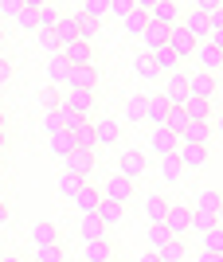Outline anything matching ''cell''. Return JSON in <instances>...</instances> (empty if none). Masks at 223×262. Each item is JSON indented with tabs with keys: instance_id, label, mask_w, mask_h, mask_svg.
<instances>
[{
	"instance_id": "1",
	"label": "cell",
	"mask_w": 223,
	"mask_h": 262,
	"mask_svg": "<svg viewBox=\"0 0 223 262\" xmlns=\"http://www.w3.org/2000/svg\"><path fill=\"white\" fill-rule=\"evenodd\" d=\"M102 200L106 204H118V208H125L129 200H133V180H125L122 172H114L106 184H102Z\"/></svg>"
},
{
	"instance_id": "2",
	"label": "cell",
	"mask_w": 223,
	"mask_h": 262,
	"mask_svg": "<svg viewBox=\"0 0 223 262\" xmlns=\"http://www.w3.org/2000/svg\"><path fill=\"white\" fill-rule=\"evenodd\" d=\"M192 227V208H184V204H168V215H165V231L172 235V239H184Z\"/></svg>"
},
{
	"instance_id": "3",
	"label": "cell",
	"mask_w": 223,
	"mask_h": 262,
	"mask_svg": "<svg viewBox=\"0 0 223 262\" xmlns=\"http://www.w3.org/2000/svg\"><path fill=\"white\" fill-rule=\"evenodd\" d=\"M161 98H165L168 106H188V75H184V71L168 75V78H165V90H161Z\"/></svg>"
},
{
	"instance_id": "4",
	"label": "cell",
	"mask_w": 223,
	"mask_h": 262,
	"mask_svg": "<svg viewBox=\"0 0 223 262\" xmlns=\"http://www.w3.org/2000/svg\"><path fill=\"white\" fill-rule=\"evenodd\" d=\"M145 16L172 28V24H180V4H172V0H145Z\"/></svg>"
},
{
	"instance_id": "5",
	"label": "cell",
	"mask_w": 223,
	"mask_h": 262,
	"mask_svg": "<svg viewBox=\"0 0 223 262\" xmlns=\"http://www.w3.org/2000/svg\"><path fill=\"white\" fill-rule=\"evenodd\" d=\"M192 55H196V63H200V71H204V75H215V71L223 67V51L212 43V39L196 43V51H192Z\"/></svg>"
},
{
	"instance_id": "6",
	"label": "cell",
	"mask_w": 223,
	"mask_h": 262,
	"mask_svg": "<svg viewBox=\"0 0 223 262\" xmlns=\"http://www.w3.org/2000/svg\"><path fill=\"white\" fill-rule=\"evenodd\" d=\"M67 90H86V94H98V67H71Z\"/></svg>"
},
{
	"instance_id": "7",
	"label": "cell",
	"mask_w": 223,
	"mask_h": 262,
	"mask_svg": "<svg viewBox=\"0 0 223 262\" xmlns=\"http://www.w3.org/2000/svg\"><path fill=\"white\" fill-rule=\"evenodd\" d=\"M165 47H168L172 55H176L180 63H184V59H188V55L196 51V39H192V35L184 32L180 24H172V28H168V43H165Z\"/></svg>"
},
{
	"instance_id": "8",
	"label": "cell",
	"mask_w": 223,
	"mask_h": 262,
	"mask_svg": "<svg viewBox=\"0 0 223 262\" xmlns=\"http://www.w3.org/2000/svg\"><path fill=\"white\" fill-rule=\"evenodd\" d=\"M118 172H122L125 180H137V176L145 172V153H141V149H122V157H118Z\"/></svg>"
},
{
	"instance_id": "9",
	"label": "cell",
	"mask_w": 223,
	"mask_h": 262,
	"mask_svg": "<svg viewBox=\"0 0 223 262\" xmlns=\"http://www.w3.org/2000/svg\"><path fill=\"white\" fill-rule=\"evenodd\" d=\"M176 161H180V168H184V172H188V168H204V164H208V149H204V145L180 141V145H176Z\"/></svg>"
},
{
	"instance_id": "10",
	"label": "cell",
	"mask_w": 223,
	"mask_h": 262,
	"mask_svg": "<svg viewBox=\"0 0 223 262\" xmlns=\"http://www.w3.org/2000/svg\"><path fill=\"white\" fill-rule=\"evenodd\" d=\"M212 94H215V75H204V71L188 75V98H196V102H212Z\"/></svg>"
},
{
	"instance_id": "11",
	"label": "cell",
	"mask_w": 223,
	"mask_h": 262,
	"mask_svg": "<svg viewBox=\"0 0 223 262\" xmlns=\"http://www.w3.org/2000/svg\"><path fill=\"white\" fill-rule=\"evenodd\" d=\"M94 102H98V94H86V90H71L67 110H71V114H78L82 121H94Z\"/></svg>"
},
{
	"instance_id": "12",
	"label": "cell",
	"mask_w": 223,
	"mask_h": 262,
	"mask_svg": "<svg viewBox=\"0 0 223 262\" xmlns=\"http://www.w3.org/2000/svg\"><path fill=\"white\" fill-rule=\"evenodd\" d=\"M63 164H67V172H71V176L86 180V176L94 172V153H86V149H75V153H71Z\"/></svg>"
},
{
	"instance_id": "13",
	"label": "cell",
	"mask_w": 223,
	"mask_h": 262,
	"mask_svg": "<svg viewBox=\"0 0 223 262\" xmlns=\"http://www.w3.org/2000/svg\"><path fill=\"white\" fill-rule=\"evenodd\" d=\"M141 43H145L141 51L153 55L157 47H165V43H168V28H165V24H157V20H149V24H145V35H141Z\"/></svg>"
},
{
	"instance_id": "14",
	"label": "cell",
	"mask_w": 223,
	"mask_h": 262,
	"mask_svg": "<svg viewBox=\"0 0 223 262\" xmlns=\"http://www.w3.org/2000/svg\"><path fill=\"white\" fill-rule=\"evenodd\" d=\"M168 102L161 98V94H157V98H145V121L149 125H153V129H165V121H168Z\"/></svg>"
},
{
	"instance_id": "15",
	"label": "cell",
	"mask_w": 223,
	"mask_h": 262,
	"mask_svg": "<svg viewBox=\"0 0 223 262\" xmlns=\"http://www.w3.org/2000/svg\"><path fill=\"white\" fill-rule=\"evenodd\" d=\"M94 141L98 145H118L122 141V125H118L114 118H98L94 121Z\"/></svg>"
},
{
	"instance_id": "16",
	"label": "cell",
	"mask_w": 223,
	"mask_h": 262,
	"mask_svg": "<svg viewBox=\"0 0 223 262\" xmlns=\"http://www.w3.org/2000/svg\"><path fill=\"white\" fill-rule=\"evenodd\" d=\"M75 208L82 211V215H98V208H102V192L94 184H82V192L75 196Z\"/></svg>"
},
{
	"instance_id": "17",
	"label": "cell",
	"mask_w": 223,
	"mask_h": 262,
	"mask_svg": "<svg viewBox=\"0 0 223 262\" xmlns=\"http://www.w3.org/2000/svg\"><path fill=\"white\" fill-rule=\"evenodd\" d=\"M176 145H180V137H172L168 129H153V141H149V149H153L157 161H161V157H172V153H176Z\"/></svg>"
},
{
	"instance_id": "18",
	"label": "cell",
	"mask_w": 223,
	"mask_h": 262,
	"mask_svg": "<svg viewBox=\"0 0 223 262\" xmlns=\"http://www.w3.org/2000/svg\"><path fill=\"white\" fill-rule=\"evenodd\" d=\"M35 20H39V28H35V32H39V35H47V32H55V28H59L63 12H59L55 4H35Z\"/></svg>"
},
{
	"instance_id": "19",
	"label": "cell",
	"mask_w": 223,
	"mask_h": 262,
	"mask_svg": "<svg viewBox=\"0 0 223 262\" xmlns=\"http://www.w3.org/2000/svg\"><path fill=\"white\" fill-rule=\"evenodd\" d=\"M63 59L71 67H94V43H71L63 47Z\"/></svg>"
},
{
	"instance_id": "20",
	"label": "cell",
	"mask_w": 223,
	"mask_h": 262,
	"mask_svg": "<svg viewBox=\"0 0 223 262\" xmlns=\"http://www.w3.org/2000/svg\"><path fill=\"white\" fill-rule=\"evenodd\" d=\"M67 78H71V63L63 55H51L47 59V82L51 86H67Z\"/></svg>"
},
{
	"instance_id": "21",
	"label": "cell",
	"mask_w": 223,
	"mask_h": 262,
	"mask_svg": "<svg viewBox=\"0 0 223 262\" xmlns=\"http://www.w3.org/2000/svg\"><path fill=\"white\" fill-rule=\"evenodd\" d=\"M212 121H188V129H184V137L180 141H188V145H204L208 149V141H212Z\"/></svg>"
},
{
	"instance_id": "22",
	"label": "cell",
	"mask_w": 223,
	"mask_h": 262,
	"mask_svg": "<svg viewBox=\"0 0 223 262\" xmlns=\"http://www.w3.org/2000/svg\"><path fill=\"white\" fill-rule=\"evenodd\" d=\"M180 28H184L196 43H204V39H208V16H200V12H192V8H188V16L180 20Z\"/></svg>"
},
{
	"instance_id": "23",
	"label": "cell",
	"mask_w": 223,
	"mask_h": 262,
	"mask_svg": "<svg viewBox=\"0 0 223 262\" xmlns=\"http://www.w3.org/2000/svg\"><path fill=\"white\" fill-rule=\"evenodd\" d=\"M32 243H35V247H55V243H59V227H55V223H47V219L32 223Z\"/></svg>"
},
{
	"instance_id": "24",
	"label": "cell",
	"mask_w": 223,
	"mask_h": 262,
	"mask_svg": "<svg viewBox=\"0 0 223 262\" xmlns=\"http://www.w3.org/2000/svg\"><path fill=\"white\" fill-rule=\"evenodd\" d=\"M145 215H149V227H165V215H168V200L165 196H149L145 200Z\"/></svg>"
},
{
	"instance_id": "25",
	"label": "cell",
	"mask_w": 223,
	"mask_h": 262,
	"mask_svg": "<svg viewBox=\"0 0 223 262\" xmlns=\"http://www.w3.org/2000/svg\"><path fill=\"white\" fill-rule=\"evenodd\" d=\"M55 39H59V47H71V43H78V16H63V20H59V28H55Z\"/></svg>"
},
{
	"instance_id": "26",
	"label": "cell",
	"mask_w": 223,
	"mask_h": 262,
	"mask_svg": "<svg viewBox=\"0 0 223 262\" xmlns=\"http://www.w3.org/2000/svg\"><path fill=\"white\" fill-rule=\"evenodd\" d=\"M122 24H125V32H129V35H145V24H149V16H145V0H137L133 12H129Z\"/></svg>"
},
{
	"instance_id": "27",
	"label": "cell",
	"mask_w": 223,
	"mask_h": 262,
	"mask_svg": "<svg viewBox=\"0 0 223 262\" xmlns=\"http://www.w3.org/2000/svg\"><path fill=\"white\" fill-rule=\"evenodd\" d=\"M200 254H215V258H223V227H212L200 235Z\"/></svg>"
},
{
	"instance_id": "28",
	"label": "cell",
	"mask_w": 223,
	"mask_h": 262,
	"mask_svg": "<svg viewBox=\"0 0 223 262\" xmlns=\"http://www.w3.org/2000/svg\"><path fill=\"white\" fill-rule=\"evenodd\" d=\"M219 204H223L219 192H215V188H204L200 196L192 200V211H208V215H215V211H219Z\"/></svg>"
},
{
	"instance_id": "29",
	"label": "cell",
	"mask_w": 223,
	"mask_h": 262,
	"mask_svg": "<svg viewBox=\"0 0 223 262\" xmlns=\"http://www.w3.org/2000/svg\"><path fill=\"white\" fill-rule=\"evenodd\" d=\"M157 172H161V180H165V184H176L184 168H180L176 153H172V157H161V161H157Z\"/></svg>"
},
{
	"instance_id": "30",
	"label": "cell",
	"mask_w": 223,
	"mask_h": 262,
	"mask_svg": "<svg viewBox=\"0 0 223 262\" xmlns=\"http://www.w3.org/2000/svg\"><path fill=\"white\" fill-rule=\"evenodd\" d=\"M82 239L86 243H98V239H110V235H106V227H102V219L98 215H82Z\"/></svg>"
},
{
	"instance_id": "31",
	"label": "cell",
	"mask_w": 223,
	"mask_h": 262,
	"mask_svg": "<svg viewBox=\"0 0 223 262\" xmlns=\"http://www.w3.org/2000/svg\"><path fill=\"white\" fill-rule=\"evenodd\" d=\"M165 129L172 133V137H184V129H188V114H184V106H172V110H168Z\"/></svg>"
},
{
	"instance_id": "32",
	"label": "cell",
	"mask_w": 223,
	"mask_h": 262,
	"mask_svg": "<svg viewBox=\"0 0 223 262\" xmlns=\"http://www.w3.org/2000/svg\"><path fill=\"white\" fill-rule=\"evenodd\" d=\"M51 153H55V157H63V161H67V157L75 153V133H71V129L55 133V137H51Z\"/></svg>"
},
{
	"instance_id": "33",
	"label": "cell",
	"mask_w": 223,
	"mask_h": 262,
	"mask_svg": "<svg viewBox=\"0 0 223 262\" xmlns=\"http://www.w3.org/2000/svg\"><path fill=\"white\" fill-rule=\"evenodd\" d=\"M75 133V149H86V153H94V121H82V125H78V129H71Z\"/></svg>"
},
{
	"instance_id": "34",
	"label": "cell",
	"mask_w": 223,
	"mask_h": 262,
	"mask_svg": "<svg viewBox=\"0 0 223 262\" xmlns=\"http://www.w3.org/2000/svg\"><path fill=\"white\" fill-rule=\"evenodd\" d=\"M184 114H188V121H212V118H215L212 102H196V98H188V106H184Z\"/></svg>"
},
{
	"instance_id": "35",
	"label": "cell",
	"mask_w": 223,
	"mask_h": 262,
	"mask_svg": "<svg viewBox=\"0 0 223 262\" xmlns=\"http://www.w3.org/2000/svg\"><path fill=\"white\" fill-rule=\"evenodd\" d=\"M110 258H114V247H110V239L86 243V262H110Z\"/></svg>"
},
{
	"instance_id": "36",
	"label": "cell",
	"mask_w": 223,
	"mask_h": 262,
	"mask_svg": "<svg viewBox=\"0 0 223 262\" xmlns=\"http://www.w3.org/2000/svg\"><path fill=\"white\" fill-rule=\"evenodd\" d=\"M153 63L161 67L165 75H176V71H180V59H176L172 51H168V47H157V51H153Z\"/></svg>"
},
{
	"instance_id": "37",
	"label": "cell",
	"mask_w": 223,
	"mask_h": 262,
	"mask_svg": "<svg viewBox=\"0 0 223 262\" xmlns=\"http://www.w3.org/2000/svg\"><path fill=\"white\" fill-rule=\"evenodd\" d=\"M110 12V0H86L82 8H78V16H86V20H94V24H102V16Z\"/></svg>"
},
{
	"instance_id": "38",
	"label": "cell",
	"mask_w": 223,
	"mask_h": 262,
	"mask_svg": "<svg viewBox=\"0 0 223 262\" xmlns=\"http://www.w3.org/2000/svg\"><path fill=\"white\" fill-rule=\"evenodd\" d=\"M82 184H86V180H78V176L63 172V180H59V196H63V200H75L78 192H82Z\"/></svg>"
},
{
	"instance_id": "39",
	"label": "cell",
	"mask_w": 223,
	"mask_h": 262,
	"mask_svg": "<svg viewBox=\"0 0 223 262\" xmlns=\"http://www.w3.org/2000/svg\"><path fill=\"white\" fill-rule=\"evenodd\" d=\"M172 239V235H168L165 227H149L145 231V243H149V254H161V247H165V243Z\"/></svg>"
},
{
	"instance_id": "40",
	"label": "cell",
	"mask_w": 223,
	"mask_h": 262,
	"mask_svg": "<svg viewBox=\"0 0 223 262\" xmlns=\"http://www.w3.org/2000/svg\"><path fill=\"white\" fill-rule=\"evenodd\" d=\"M157 258H161V262H180V258H184V239H168Z\"/></svg>"
},
{
	"instance_id": "41",
	"label": "cell",
	"mask_w": 223,
	"mask_h": 262,
	"mask_svg": "<svg viewBox=\"0 0 223 262\" xmlns=\"http://www.w3.org/2000/svg\"><path fill=\"white\" fill-rule=\"evenodd\" d=\"M133 71H137V75H141V78H157V75H161V67H157V63H153V55H145V51L137 55Z\"/></svg>"
},
{
	"instance_id": "42",
	"label": "cell",
	"mask_w": 223,
	"mask_h": 262,
	"mask_svg": "<svg viewBox=\"0 0 223 262\" xmlns=\"http://www.w3.org/2000/svg\"><path fill=\"white\" fill-rule=\"evenodd\" d=\"M122 211H125V208H118V204H106V200H102V208H98V219H102V227L110 231L114 223L122 219Z\"/></svg>"
},
{
	"instance_id": "43",
	"label": "cell",
	"mask_w": 223,
	"mask_h": 262,
	"mask_svg": "<svg viewBox=\"0 0 223 262\" xmlns=\"http://www.w3.org/2000/svg\"><path fill=\"white\" fill-rule=\"evenodd\" d=\"M24 12H28V0H0V20H4V16H16V20H20Z\"/></svg>"
},
{
	"instance_id": "44",
	"label": "cell",
	"mask_w": 223,
	"mask_h": 262,
	"mask_svg": "<svg viewBox=\"0 0 223 262\" xmlns=\"http://www.w3.org/2000/svg\"><path fill=\"white\" fill-rule=\"evenodd\" d=\"M125 121H145V98H129L125 102Z\"/></svg>"
},
{
	"instance_id": "45",
	"label": "cell",
	"mask_w": 223,
	"mask_h": 262,
	"mask_svg": "<svg viewBox=\"0 0 223 262\" xmlns=\"http://www.w3.org/2000/svg\"><path fill=\"white\" fill-rule=\"evenodd\" d=\"M35 262H63V247H35Z\"/></svg>"
},
{
	"instance_id": "46",
	"label": "cell",
	"mask_w": 223,
	"mask_h": 262,
	"mask_svg": "<svg viewBox=\"0 0 223 262\" xmlns=\"http://www.w3.org/2000/svg\"><path fill=\"white\" fill-rule=\"evenodd\" d=\"M192 227H196V231L204 235V231L219 227V223H215V215H208V211H192Z\"/></svg>"
},
{
	"instance_id": "47",
	"label": "cell",
	"mask_w": 223,
	"mask_h": 262,
	"mask_svg": "<svg viewBox=\"0 0 223 262\" xmlns=\"http://www.w3.org/2000/svg\"><path fill=\"white\" fill-rule=\"evenodd\" d=\"M35 4H39V0H28V12L20 16V28H28V32H35V28H39V20H35Z\"/></svg>"
},
{
	"instance_id": "48",
	"label": "cell",
	"mask_w": 223,
	"mask_h": 262,
	"mask_svg": "<svg viewBox=\"0 0 223 262\" xmlns=\"http://www.w3.org/2000/svg\"><path fill=\"white\" fill-rule=\"evenodd\" d=\"M133 4H137V0H110V12H114V16H122V20H125V16L133 12Z\"/></svg>"
},
{
	"instance_id": "49",
	"label": "cell",
	"mask_w": 223,
	"mask_h": 262,
	"mask_svg": "<svg viewBox=\"0 0 223 262\" xmlns=\"http://www.w3.org/2000/svg\"><path fill=\"white\" fill-rule=\"evenodd\" d=\"M59 118H63V129H78V125H82V118H78V114H71L67 106L59 110Z\"/></svg>"
},
{
	"instance_id": "50",
	"label": "cell",
	"mask_w": 223,
	"mask_h": 262,
	"mask_svg": "<svg viewBox=\"0 0 223 262\" xmlns=\"http://www.w3.org/2000/svg\"><path fill=\"white\" fill-rule=\"evenodd\" d=\"M39 102H43V106L51 110V114H55V110H59V94H55V86H47L43 94H39Z\"/></svg>"
},
{
	"instance_id": "51",
	"label": "cell",
	"mask_w": 223,
	"mask_h": 262,
	"mask_svg": "<svg viewBox=\"0 0 223 262\" xmlns=\"http://www.w3.org/2000/svg\"><path fill=\"white\" fill-rule=\"evenodd\" d=\"M12 82V59H4V55H0V90L8 86Z\"/></svg>"
},
{
	"instance_id": "52",
	"label": "cell",
	"mask_w": 223,
	"mask_h": 262,
	"mask_svg": "<svg viewBox=\"0 0 223 262\" xmlns=\"http://www.w3.org/2000/svg\"><path fill=\"white\" fill-rule=\"evenodd\" d=\"M47 133H51V137L63 133V118H59V110H55V114H47Z\"/></svg>"
},
{
	"instance_id": "53",
	"label": "cell",
	"mask_w": 223,
	"mask_h": 262,
	"mask_svg": "<svg viewBox=\"0 0 223 262\" xmlns=\"http://www.w3.org/2000/svg\"><path fill=\"white\" fill-rule=\"evenodd\" d=\"M212 129H219V137H223V110H219V114L212 118Z\"/></svg>"
},
{
	"instance_id": "54",
	"label": "cell",
	"mask_w": 223,
	"mask_h": 262,
	"mask_svg": "<svg viewBox=\"0 0 223 262\" xmlns=\"http://www.w3.org/2000/svg\"><path fill=\"white\" fill-rule=\"evenodd\" d=\"M4 223H8V204L0 200V227H4Z\"/></svg>"
},
{
	"instance_id": "55",
	"label": "cell",
	"mask_w": 223,
	"mask_h": 262,
	"mask_svg": "<svg viewBox=\"0 0 223 262\" xmlns=\"http://www.w3.org/2000/svg\"><path fill=\"white\" fill-rule=\"evenodd\" d=\"M4 149H8V129H0V157H4Z\"/></svg>"
},
{
	"instance_id": "56",
	"label": "cell",
	"mask_w": 223,
	"mask_h": 262,
	"mask_svg": "<svg viewBox=\"0 0 223 262\" xmlns=\"http://www.w3.org/2000/svg\"><path fill=\"white\" fill-rule=\"evenodd\" d=\"M0 262H24L20 254H0Z\"/></svg>"
},
{
	"instance_id": "57",
	"label": "cell",
	"mask_w": 223,
	"mask_h": 262,
	"mask_svg": "<svg viewBox=\"0 0 223 262\" xmlns=\"http://www.w3.org/2000/svg\"><path fill=\"white\" fill-rule=\"evenodd\" d=\"M137 262H161V258H157V254H149V251H145V254H141V258H137Z\"/></svg>"
},
{
	"instance_id": "58",
	"label": "cell",
	"mask_w": 223,
	"mask_h": 262,
	"mask_svg": "<svg viewBox=\"0 0 223 262\" xmlns=\"http://www.w3.org/2000/svg\"><path fill=\"white\" fill-rule=\"evenodd\" d=\"M196 262H223V258H215V254H200Z\"/></svg>"
},
{
	"instance_id": "59",
	"label": "cell",
	"mask_w": 223,
	"mask_h": 262,
	"mask_svg": "<svg viewBox=\"0 0 223 262\" xmlns=\"http://www.w3.org/2000/svg\"><path fill=\"white\" fill-rule=\"evenodd\" d=\"M215 223H219V227H223V204H219V211H215Z\"/></svg>"
},
{
	"instance_id": "60",
	"label": "cell",
	"mask_w": 223,
	"mask_h": 262,
	"mask_svg": "<svg viewBox=\"0 0 223 262\" xmlns=\"http://www.w3.org/2000/svg\"><path fill=\"white\" fill-rule=\"evenodd\" d=\"M0 129H8V121H4V110H0Z\"/></svg>"
},
{
	"instance_id": "61",
	"label": "cell",
	"mask_w": 223,
	"mask_h": 262,
	"mask_svg": "<svg viewBox=\"0 0 223 262\" xmlns=\"http://www.w3.org/2000/svg\"><path fill=\"white\" fill-rule=\"evenodd\" d=\"M0 47H4V24H0Z\"/></svg>"
},
{
	"instance_id": "62",
	"label": "cell",
	"mask_w": 223,
	"mask_h": 262,
	"mask_svg": "<svg viewBox=\"0 0 223 262\" xmlns=\"http://www.w3.org/2000/svg\"><path fill=\"white\" fill-rule=\"evenodd\" d=\"M110 262H118V258H110Z\"/></svg>"
},
{
	"instance_id": "63",
	"label": "cell",
	"mask_w": 223,
	"mask_h": 262,
	"mask_svg": "<svg viewBox=\"0 0 223 262\" xmlns=\"http://www.w3.org/2000/svg\"><path fill=\"white\" fill-rule=\"evenodd\" d=\"M219 71H223V67H219Z\"/></svg>"
}]
</instances>
